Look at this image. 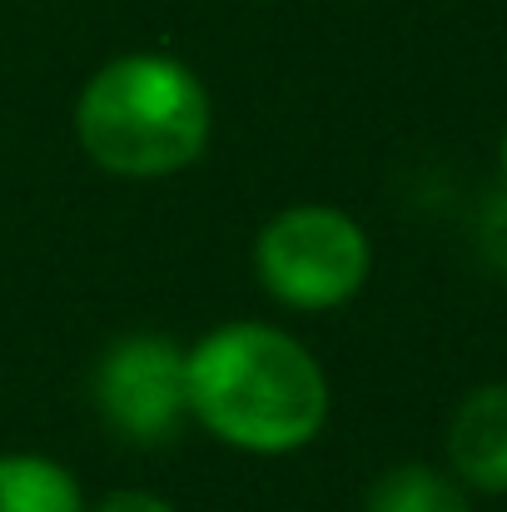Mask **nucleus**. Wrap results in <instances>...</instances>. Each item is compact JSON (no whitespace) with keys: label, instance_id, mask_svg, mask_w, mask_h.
<instances>
[{"label":"nucleus","instance_id":"obj_1","mask_svg":"<svg viewBox=\"0 0 507 512\" xmlns=\"http://www.w3.org/2000/svg\"><path fill=\"white\" fill-rule=\"evenodd\" d=\"M189 413L249 453H289L319 438L329 383L314 353L269 324H229L189 353Z\"/></svg>","mask_w":507,"mask_h":512},{"label":"nucleus","instance_id":"obj_2","mask_svg":"<svg viewBox=\"0 0 507 512\" xmlns=\"http://www.w3.org/2000/svg\"><path fill=\"white\" fill-rule=\"evenodd\" d=\"M80 145L95 165L155 179L194 165L209 140V95L169 55H120L80 95Z\"/></svg>","mask_w":507,"mask_h":512},{"label":"nucleus","instance_id":"obj_3","mask_svg":"<svg viewBox=\"0 0 507 512\" xmlns=\"http://www.w3.org/2000/svg\"><path fill=\"white\" fill-rule=\"evenodd\" d=\"M254 269L259 284L289 309H338L363 289L373 269V244L343 209L299 204L264 224L254 244Z\"/></svg>","mask_w":507,"mask_h":512},{"label":"nucleus","instance_id":"obj_4","mask_svg":"<svg viewBox=\"0 0 507 512\" xmlns=\"http://www.w3.org/2000/svg\"><path fill=\"white\" fill-rule=\"evenodd\" d=\"M95 403L110 433L130 443H165L189 413V353L165 334L120 339L95 368Z\"/></svg>","mask_w":507,"mask_h":512},{"label":"nucleus","instance_id":"obj_5","mask_svg":"<svg viewBox=\"0 0 507 512\" xmlns=\"http://www.w3.org/2000/svg\"><path fill=\"white\" fill-rule=\"evenodd\" d=\"M448 473L468 493H507V383H483L453 408Z\"/></svg>","mask_w":507,"mask_h":512},{"label":"nucleus","instance_id":"obj_6","mask_svg":"<svg viewBox=\"0 0 507 512\" xmlns=\"http://www.w3.org/2000/svg\"><path fill=\"white\" fill-rule=\"evenodd\" d=\"M363 512H468V488L433 463H398L373 478Z\"/></svg>","mask_w":507,"mask_h":512},{"label":"nucleus","instance_id":"obj_7","mask_svg":"<svg viewBox=\"0 0 507 512\" xmlns=\"http://www.w3.org/2000/svg\"><path fill=\"white\" fill-rule=\"evenodd\" d=\"M0 512H85L75 478L35 453L0 458Z\"/></svg>","mask_w":507,"mask_h":512},{"label":"nucleus","instance_id":"obj_8","mask_svg":"<svg viewBox=\"0 0 507 512\" xmlns=\"http://www.w3.org/2000/svg\"><path fill=\"white\" fill-rule=\"evenodd\" d=\"M478 249L483 259L493 264V274L507 279V184L483 204V219H478Z\"/></svg>","mask_w":507,"mask_h":512},{"label":"nucleus","instance_id":"obj_9","mask_svg":"<svg viewBox=\"0 0 507 512\" xmlns=\"http://www.w3.org/2000/svg\"><path fill=\"white\" fill-rule=\"evenodd\" d=\"M95 512H174L165 498H155V493H140V488H125V493H110L105 503Z\"/></svg>","mask_w":507,"mask_h":512},{"label":"nucleus","instance_id":"obj_10","mask_svg":"<svg viewBox=\"0 0 507 512\" xmlns=\"http://www.w3.org/2000/svg\"><path fill=\"white\" fill-rule=\"evenodd\" d=\"M503 184H507V130H503Z\"/></svg>","mask_w":507,"mask_h":512}]
</instances>
